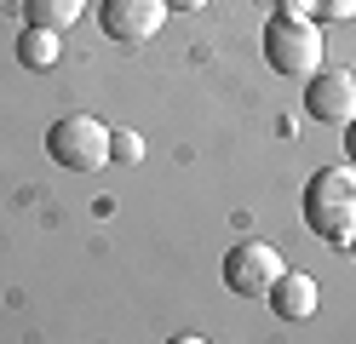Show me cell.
Returning <instances> with one entry per match:
<instances>
[{"instance_id":"obj_13","label":"cell","mask_w":356,"mask_h":344,"mask_svg":"<svg viewBox=\"0 0 356 344\" xmlns=\"http://www.w3.org/2000/svg\"><path fill=\"white\" fill-rule=\"evenodd\" d=\"M345 155H350V167H356V115L345 121Z\"/></svg>"},{"instance_id":"obj_15","label":"cell","mask_w":356,"mask_h":344,"mask_svg":"<svg viewBox=\"0 0 356 344\" xmlns=\"http://www.w3.org/2000/svg\"><path fill=\"white\" fill-rule=\"evenodd\" d=\"M350 252H356V241H350Z\"/></svg>"},{"instance_id":"obj_10","label":"cell","mask_w":356,"mask_h":344,"mask_svg":"<svg viewBox=\"0 0 356 344\" xmlns=\"http://www.w3.org/2000/svg\"><path fill=\"white\" fill-rule=\"evenodd\" d=\"M138 155H144V138L138 132H109V161H127V167H132Z\"/></svg>"},{"instance_id":"obj_14","label":"cell","mask_w":356,"mask_h":344,"mask_svg":"<svg viewBox=\"0 0 356 344\" xmlns=\"http://www.w3.org/2000/svg\"><path fill=\"white\" fill-rule=\"evenodd\" d=\"M167 12H207V0H167Z\"/></svg>"},{"instance_id":"obj_6","label":"cell","mask_w":356,"mask_h":344,"mask_svg":"<svg viewBox=\"0 0 356 344\" xmlns=\"http://www.w3.org/2000/svg\"><path fill=\"white\" fill-rule=\"evenodd\" d=\"M305 109L327 126H345L356 115V75L350 69H316L310 86H305Z\"/></svg>"},{"instance_id":"obj_11","label":"cell","mask_w":356,"mask_h":344,"mask_svg":"<svg viewBox=\"0 0 356 344\" xmlns=\"http://www.w3.org/2000/svg\"><path fill=\"white\" fill-rule=\"evenodd\" d=\"M316 17L322 23H350L356 17V0H316Z\"/></svg>"},{"instance_id":"obj_5","label":"cell","mask_w":356,"mask_h":344,"mask_svg":"<svg viewBox=\"0 0 356 344\" xmlns=\"http://www.w3.org/2000/svg\"><path fill=\"white\" fill-rule=\"evenodd\" d=\"M167 0H104L98 6V23H104V35L115 40V46H144L161 35V23H167Z\"/></svg>"},{"instance_id":"obj_7","label":"cell","mask_w":356,"mask_h":344,"mask_svg":"<svg viewBox=\"0 0 356 344\" xmlns=\"http://www.w3.org/2000/svg\"><path fill=\"white\" fill-rule=\"evenodd\" d=\"M264 304H270L282 321H310L322 304V293H316V275H305V270H282L276 275V287L264 293Z\"/></svg>"},{"instance_id":"obj_9","label":"cell","mask_w":356,"mask_h":344,"mask_svg":"<svg viewBox=\"0 0 356 344\" xmlns=\"http://www.w3.org/2000/svg\"><path fill=\"white\" fill-rule=\"evenodd\" d=\"M24 12H29V23H40V29H70V23H81L86 17V0H24Z\"/></svg>"},{"instance_id":"obj_4","label":"cell","mask_w":356,"mask_h":344,"mask_svg":"<svg viewBox=\"0 0 356 344\" xmlns=\"http://www.w3.org/2000/svg\"><path fill=\"white\" fill-rule=\"evenodd\" d=\"M282 270H287V264H282L276 241H236V247L225 252V287H230L236 298H264V293L276 287Z\"/></svg>"},{"instance_id":"obj_12","label":"cell","mask_w":356,"mask_h":344,"mask_svg":"<svg viewBox=\"0 0 356 344\" xmlns=\"http://www.w3.org/2000/svg\"><path fill=\"white\" fill-rule=\"evenodd\" d=\"M276 17H299V23H316V0H276Z\"/></svg>"},{"instance_id":"obj_8","label":"cell","mask_w":356,"mask_h":344,"mask_svg":"<svg viewBox=\"0 0 356 344\" xmlns=\"http://www.w3.org/2000/svg\"><path fill=\"white\" fill-rule=\"evenodd\" d=\"M58 58H63L58 29H40V23H29V29L17 35V63H24V69H52Z\"/></svg>"},{"instance_id":"obj_2","label":"cell","mask_w":356,"mask_h":344,"mask_svg":"<svg viewBox=\"0 0 356 344\" xmlns=\"http://www.w3.org/2000/svg\"><path fill=\"white\" fill-rule=\"evenodd\" d=\"M264 58H270L276 75L287 81H310L322 69V29L316 23H299V17H270L264 23Z\"/></svg>"},{"instance_id":"obj_3","label":"cell","mask_w":356,"mask_h":344,"mask_svg":"<svg viewBox=\"0 0 356 344\" xmlns=\"http://www.w3.org/2000/svg\"><path fill=\"white\" fill-rule=\"evenodd\" d=\"M47 155L63 172H98L109 167V126L92 115H63L47 126Z\"/></svg>"},{"instance_id":"obj_1","label":"cell","mask_w":356,"mask_h":344,"mask_svg":"<svg viewBox=\"0 0 356 344\" xmlns=\"http://www.w3.org/2000/svg\"><path fill=\"white\" fill-rule=\"evenodd\" d=\"M305 224L327 247L356 241V167H322L305 183Z\"/></svg>"}]
</instances>
